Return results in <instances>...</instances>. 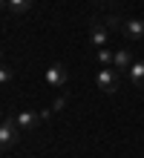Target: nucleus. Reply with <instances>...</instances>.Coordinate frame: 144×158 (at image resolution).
<instances>
[{
  "instance_id": "nucleus-2",
  "label": "nucleus",
  "mask_w": 144,
  "mask_h": 158,
  "mask_svg": "<svg viewBox=\"0 0 144 158\" xmlns=\"http://www.w3.org/2000/svg\"><path fill=\"white\" fill-rule=\"evenodd\" d=\"M95 83H98V89H101V92H107V95L118 92V69H110V66L98 69V75H95Z\"/></svg>"
},
{
  "instance_id": "nucleus-1",
  "label": "nucleus",
  "mask_w": 144,
  "mask_h": 158,
  "mask_svg": "<svg viewBox=\"0 0 144 158\" xmlns=\"http://www.w3.org/2000/svg\"><path fill=\"white\" fill-rule=\"evenodd\" d=\"M20 127H17V121L15 118H6L3 124H0V147H3V150H12V147L20 141Z\"/></svg>"
},
{
  "instance_id": "nucleus-8",
  "label": "nucleus",
  "mask_w": 144,
  "mask_h": 158,
  "mask_svg": "<svg viewBox=\"0 0 144 158\" xmlns=\"http://www.w3.org/2000/svg\"><path fill=\"white\" fill-rule=\"evenodd\" d=\"M127 75H130V81L136 83L138 89H144V60H136V63L130 66V72H127Z\"/></svg>"
},
{
  "instance_id": "nucleus-11",
  "label": "nucleus",
  "mask_w": 144,
  "mask_h": 158,
  "mask_svg": "<svg viewBox=\"0 0 144 158\" xmlns=\"http://www.w3.org/2000/svg\"><path fill=\"white\" fill-rule=\"evenodd\" d=\"M107 29H110V32H115V29H124V23H121L118 17L112 15V17H107Z\"/></svg>"
},
{
  "instance_id": "nucleus-10",
  "label": "nucleus",
  "mask_w": 144,
  "mask_h": 158,
  "mask_svg": "<svg viewBox=\"0 0 144 158\" xmlns=\"http://www.w3.org/2000/svg\"><path fill=\"white\" fill-rule=\"evenodd\" d=\"M112 60H115V52H110L107 46L98 49V63H101V66H112Z\"/></svg>"
},
{
  "instance_id": "nucleus-4",
  "label": "nucleus",
  "mask_w": 144,
  "mask_h": 158,
  "mask_svg": "<svg viewBox=\"0 0 144 158\" xmlns=\"http://www.w3.org/2000/svg\"><path fill=\"white\" fill-rule=\"evenodd\" d=\"M89 43L98 46V49H104V46L110 43V29H107L104 23H92V29H89Z\"/></svg>"
},
{
  "instance_id": "nucleus-3",
  "label": "nucleus",
  "mask_w": 144,
  "mask_h": 158,
  "mask_svg": "<svg viewBox=\"0 0 144 158\" xmlns=\"http://www.w3.org/2000/svg\"><path fill=\"white\" fill-rule=\"evenodd\" d=\"M66 81H69V72H66V66H63V63H52V66L46 69V83H49V86L61 89Z\"/></svg>"
},
{
  "instance_id": "nucleus-9",
  "label": "nucleus",
  "mask_w": 144,
  "mask_h": 158,
  "mask_svg": "<svg viewBox=\"0 0 144 158\" xmlns=\"http://www.w3.org/2000/svg\"><path fill=\"white\" fill-rule=\"evenodd\" d=\"M32 3L35 0H6V9L12 15H26L29 9H32Z\"/></svg>"
},
{
  "instance_id": "nucleus-5",
  "label": "nucleus",
  "mask_w": 144,
  "mask_h": 158,
  "mask_svg": "<svg viewBox=\"0 0 144 158\" xmlns=\"http://www.w3.org/2000/svg\"><path fill=\"white\" fill-rule=\"evenodd\" d=\"M124 38H130V40H144V20H124Z\"/></svg>"
},
{
  "instance_id": "nucleus-6",
  "label": "nucleus",
  "mask_w": 144,
  "mask_h": 158,
  "mask_svg": "<svg viewBox=\"0 0 144 158\" xmlns=\"http://www.w3.org/2000/svg\"><path fill=\"white\" fill-rule=\"evenodd\" d=\"M43 115H37V112H32V109H23V112H17V127H20L23 129V132H29V129H35V124H37V121H41Z\"/></svg>"
},
{
  "instance_id": "nucleus-12",
  "label": "nucleus",
  "mask_w": 144,
  "mask_h": 158,
  "mask_svg": "<svg viewBox=\"0 0 144 158\" xmlns=\"http://www.w3.org/2000/svg\"><path fill=\"white\" fill-rule=\"evenodd\" d=\"M0 81H3V83H9V81H12V69H9V66H3V69H0Z\"/></svg>"
},
{
  "instance_id": "nucleus-7",
  "label": "nucleus",
  "mask_w": 144,
  "mask_h": 158,
  "mask_svg": "<svg viewBox=\"0 0 144 158\" xmlns=\"http://www.w3.org/2000/svg\"><path fill=\"white\" fill-rule=\"evenodd\" d=\"M133 55H130V49H118L115 52V60H112V69H118V72H130V66H133Z\"/></svg>"
}]
</instances>
